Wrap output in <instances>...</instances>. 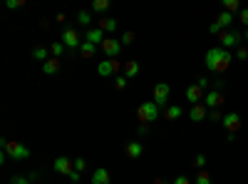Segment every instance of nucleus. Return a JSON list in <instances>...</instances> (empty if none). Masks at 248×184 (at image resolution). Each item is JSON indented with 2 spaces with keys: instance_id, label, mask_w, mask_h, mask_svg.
<instances>
[{
  "instance_id": "1",
  "label": "nucleus",
  "mask_w": 248,
  "mask_h": 184,
  "mask_svg": "<svg viewBox=\"0 0 248 184\" xmlns=\"http://www.w3.org/2000/svg\"><path fill=\"white\" fill-rule=\"evenodd\" d=\"M231 60H233V55H231V50H226V48H211L209 52H206V57H203V63H206V70L209 72H226L231 67Z\"/></svg>"
},
{
  "instance_id": "2",
  "label": "nucleus",
  "mask_w": 248,
  "mask_h": 184,
  "mask_svg": "<svg viewBox=\"0 0 248 184\" xmlns=\"http://www.w3.org/2000/svg\"><path fill=\"white\" fill-rule=\"evenodd\" d=\"M159 115H161V107L156 105L154 100H149V102H141V105H139V110H137V117H139V122H147V125H152V122H154Z\"/></svg>"
},
{
  "instance_id": "3",
  "label": "nucleus",
  "mask_w": 248,
  "mask_h": 184,
  "mask_svg": "<svg viewBox=\"0 0 248 184\" xmlns=\"http://www.w3.org/2000/svg\"><path fill=\"white\" fill-rule=\"evenodd\" d=\"M216 37H218L221 48H226V50L238 48V45H241V40H243V35H241V33H236V30H221Z\"/></svg>"
},
{
  "instance_id": "4",
  "label": "nucleus",
  "mask_w": 248,
  "mask_h": 184,
  "mask_svg": "<svg viewBox=\"0 0 248 184\" xmlns=\"http://www.w3.org/2000/svg\"><path fill=\"white\" fill-rule=\"evenodd\" d=\"M122 70V65L117 63V57H107L97 65V75L99 77H117V72Z\"/></svg>"
},
{
  "instance_id": "5",
  "label": "nucleus",
  "mask_w": 248,
  "mask_h": 184,
  "mask_svg": "<svg viewBox=\"0 0 248 184\" xmlns=\"http://www.w3.org/2000/svg\"><path fill=\"white\" fill-rule=\"evenodd\" d=\"M3 150L8 152V157H13V159H17V162L30 159V150H28L25 145H20V142H8Z\"/></svg>"
},
{
  "instance_id": "6",
  "label": "nucleus",
  "mask_w": 248,
  "mask_h": 184,
  "mask_svg": "<svg viewBox=\"0 0 248 184\" xmlns=\"http://www.w3.org/2000/svg\"><path fill=\"white\" fill-rule=\"evenodd\" d=\"M62 43H65L70 50H79V45L85 43V40H82V35L75 28H65L62 30Z\"/></svg>"
},
{
  "instance_id": "7",
  "label": "nucleus",
  "mask_w": 248,
  "mask_h": 184,
  "mask_svg": "<svg viewBox=\"0 0 248 184\" xmlns=\"http://www.w3.org/2000/svg\"><path fill=\"white\" fill-rule=\"evenodd\" d=\"M99 48H102V52H105L107 57H117V55L122 52V40H117V37H105V43H102Z\"/></svg>"
},
{
  "instance_id": "8",
  "label": "nucleus",
  "mask_w": 248,
  "mask_h": 184,
  "mask_svg": "<svg viewBox=\"0 0 248 184\" xmlns=\"http://www.w3.org/2000/svg\"><path fill=\"white\" fill-rule=\"evenodd\" d=\"M223 92H218V90H209V92H206L203 95V105L206 107H209V110H218L221 105H223Z\"/></svg>"
},
{
  "instance_id": "9",
  "label": "nucleus",
  "mask_w": 248,
  "mask_h": 184,
  "mask_svg": "<svg viewBox=\"0 0 248 184\" xmlns=\"http://www.w3.org/2000/svg\"><path fill=\"white\" fill-rule=\"evenodd\" d=\"M169 92H171V87L167 83H156L154 85V102H156L159 107H164L169 102Z\"/></svg>"
},
{
  "instance_id": "10",
  "label": "nucleus",
  "mask_w": 248,
  "mask_h": 184,
  "mask_svg": "<svg viewBox=\"0 0 248 184\" xmlns=\"http://www.w3.org/2000/svg\"><path fill=\"white\" fill-rule=\"evenodd\" d=\"M221 122H223L226 132H233V134H236V132L241 130V115H238V112H226Z\"/></svg>"
},
{
  "instance_id": "11",
  "label": "nucleus",
  "mask_w": 248,
  "mask_h": 184,
  "mask_svg": "<svg viewBox=\"0 0 248 184\" xmlns=\"http://www.w3.org/2000/svg\"><path fill=\"white\" fill-rule=\"evenodd\" d=\"M184 95H186V100H189L191 105H199V102H203V95H206V92H203V87L196 83V85H189V87H186Z\"/></svg>"
},
{
  "instance_id": "12",
  "label": "nucleus",
  "mask_w": 248,
  "mask_h": 184,
  "mask_svg": "<svg viewBox=\"0 0 248 184\" xmlns=\"http://www.w3.org/2000/svg\"><path fill=\"white\" fill-rule=\"evenodd\" d=\"M105 37H107V33L102 28H87L85 30V40L92 43V45H102V43H105Z\"/></svg>"
},
{
  "instance_id": "13",
  "label": "nucleus",
  "mask_w": 248,
  "mask_h": 184,
  "mask_svg": "<svg viewBox=\"0 0 248 184\" xmlns=\"http://www.w3.org/2000/svg\"><path fill=\"white\" fill-rule=\"evenodd\" d=\"M55 172H60V174H72L75 172V162L72 159H67V157H57L55 159Z\"/></svg>"
},
{
  "instance_id": "14",
  "label": "nucleus",
  "mask_w": 248,
  "mask_h": 184,
  "mask_svg": "<svg viewBox=\"0 0 248 184\" xmlns=\"http://www.w3.org/2000/svg\"><path fill=\"white\" fill-rule=\"evenodd\" d=\"M209 117V107L203 105V102H199V105H191V110H189V119L191 122H201V119H206Z\"/></svg>"
},
{
  "instance_id": "15",
  "label": "nucleus",
  "mask_w": 248,
  "mask_h": 184,
  "mask_svg": "<svg viewBox=\"0 0 248 184\" xmlns=\"http://www.w3.org/2000/svg\"><path fill=\"white\" fill-rule=\"evenodd\" d=\"M92 184H112V174H109V169H105V167L94 169V172H92Z\"/></svg>"
},
{
  "instance_id": "16",
  "label": "nucleus",
  "mask_w": 248,
  "mask_h": 184,
  "mask_svg": "<svg viewBox=\"0 0 248 184\" xmlns=\"http://www.w3.org/2000/svg\"><path fill=\"white\" fill-rule=\"evenodd\" d=\"M97 28H102V30H105V33H117V17H109V15H102L99 17V25Z\"/></svg>"
},
{
  "instance_id": "17",
  "label": "nucleus",
  "mask_w": 248,
  "mask_h": 184,
  "mask_svg": "<svg viewBox=\"0 0 248 184\" xmlns=\"http://www.w3.org/2000/svg\"><path fill=\"white\" fill-rule=\"evenodd\" d=\"M214 23L221 28V30H229V25L233 23V13H229V10H223V13H218L216 15V20H214Z\"/></svg>"
},
{
  "instance_id": "18",
  "label": "nucleus",
  "mask_w": 248,
  "mask_h": 184,
  "mask_svg": "<svg viewBox=\"0 0 248 184\" xmlns=\"http://www.w3.org/2000/svg\"><path fill=\"white\" fill-rule=\"evenodd\" d=\"M43 72L45 75H57L60 72V57H50V60H45V63H43Z\"/></svg>"
},
{
  "instance_id": "19",
  "label": "nucleus",
  "mask_w": 248,
  "mask_h": 184,
  "mask_svg": "<svg viewBox=\"0 0 248 184\" xmlns=\"http://www.w3.org/2000/svg\"><path fill=\"white\" fill-rule=\"evenodd\" d=\"M124 152H127V157H132V159H137V157H141V152H144V147H141V142H129L127 147H124Z\"/></svg>"
},
{
  "instance_id": "20",
  "label": "nucleus",
  "mask_w": 248,
  "mask_h": 184,
  "mask_svg": "<svg viewBox=\"0 0 248 184\" xmlns=\"http://www.w3.org/2000/svg\"><path fill=\"white\" fill-rule=\"evenodd\" d=\"M47 55H50V48H43V45H35V48H32V60L45 63V60H50Z\"/></svg>"
},
{
  "instance_id": "21",
  "label": "nucleus",
  "mask_w": 248,
  "mask_h": 184,
  "mask_svg": "<svg viewBox=\"0 0 248 184\" xmlns=\"http://www.w3.org/2000/svg\"><path fill=\"white\" fill-rule=\"evenodd\" d=\"M112 8V0H92V10L94 13H107Z\"/></svg>"
},
{
  "instance_id": "22",
  "label": "nucleus",
  "mask_w": 248,
  "mask_h": 184,
  "mask_svg": "<svg viewBox=\"0 0 248 184\" xmlns=\"http://www.w3.org/2000/svg\"><path fill=\"white\" fill-rule=\"evenodd\" d=\"M181 115H184V110L179 105H169L167 110H164V117H167V119H179Z\"/></svg>"
},
{
  "instance_id": "23",
  "label": "nucleus",
  "mask_w": 248,
  "mask_h": 184,
  "mask_svg": "<svg viewBox=\"0 0 248 184\" xmlns=\"http://www.w3.org/2000/svg\"><path fill=\"white\" fill-rule=\"evenodd\" d=\"M65 43H62V40H57V43H52L50 45V57H62V55H65Z\"/></svg>"
},
{
  "instance_id": "24",
  "label": "nucleus",
  "mask_w": 248,
  "mask_h": 184,
  "mask_svg": "<svg viewBox=\"0 0 248 184\" xmlns=\"http://www.w3.org/2000/svg\"><path fill=\"white\" fill-rule=\"evenodd\" d=\"M124 75H127V77H137L139 75V63H134V60H129V63H124Z\"/></svg>"
},
{
  "instance_id": "25",
  "label": "nucleus",
  "mask_w": 248,
  "mask_h": 184,
  "mask_svg": "<svg viewBox=\"0 0 248 184\" xmlns=\"http://www.w3.org/2000/svg\"><path fill=\"white\" fill-rule=\"evenodd\" d=\"M94 48H97V45H92V43H87V40H85V43L79 45V55L85 57V60H90V57L94 55Z\"/></svg>"
},
{
  "instance_id": "26",
  "label": "nucleus",
  "mask_w": 248,
  "mask_h": 184,
  "mask_svg": "<svg viewBox=\"0 0 248 184\" xmlns=\"http://www.w3.org/2000/svg\"><path fill=\"white\" fill-rule=\"evenodd\" d=\"M223 3V10L229 13H241V0H221Z\"/></svg>"
},
{
  "instance_id": "27",
  "label": "nucleus",
  "mask_w": 248,
  "mask_h": 184,
  "mask_svg": "<svg viewBox=\"0 0 248 184\" xmlns=\"http://www.w3.org/2000/svg\"><path fill=\"white\" fill-rule=\"evenodd\" d=\"M77 23H79V25H90V23H92V13L79 10V13H77Z\"/></svg>"
},
{
  "instance_id": "28",
  "label": "nucleus",
  "mask_w": 248,
  "mask_h": 184,
  "mask_svg": "<svg viewBox=\"0 0 248 184\" xmlns=\"http://www.w3.org/2000/svg\"><path fill=\"white\" fill-rule=\"evenodd\" d=\"M196 184H211V174L206 172V169H199V174H196Z\"/></svg>"
},
{
  "instance_id": "29",
  "label": "nucleus",
  "mask_w": 248,
  "mask_h": 184,
  "mask_svg": "<svg viewBox=\"0 0 248 184\" xmlns=\"http://www.w3.org/2000/svg\"><path fill=\"white\" fill-rule=\"evenodd\" d=\"M127 83H129L127 75H117V77H114V87H117V90H124V87H127Z\"/></svg>"
},
{
  "instance_id": "30",
  "label": "nucleus",
  "mask_w": 248,
  "mask_h": 184,
  "mask_svg": "<svg viewBox=\"0 0 248 184\" xmlns=\"http://www.w3.org/2000/svg\"><path fill=\"white\" fill-rule=\"evenodd\" d=\"M191 165H194L196 169H203V167H206V154H194Z\"/></svg>"
},
{
  "instance_id": "31",
  "label": "nucleus",
  "mask_w": 248,
  "mask_h": 184,
  "mask_svg": "<svg viewBox=\"0 0 248 184\" xmlns=\"http://www.w3.org/2000/svg\"><path fill=\"white\" fill-rule=\"evenodd\" d=\"M28 3V0H5V8L8 10H17V8H23Z\"/></svg>"
},
{
  "instance_id": "32",
  "label": "nucleus",
  "mask_w": 248,
  "mask_h": 184,
  "mask_svg": "<svg viewBox=\"0 0 248 184\" xmlns=\"http://www.w3.org/2000/svg\"><path fill=\"white\" fill-rule=\"evenodd\" d=\"M132 43H134V30L122 33V45H132Z\"/></svg>"
},
{
  "instance_id": "33",
  "label": "nucleus",
  "mask_w": 248,
  "mask_h": 184,
  "mask_svg": "<svg viewBox=\"0 0 248 184\" xmlns=\"http://www.w3.org/2000/svg\"><path fill=\"white\" fill-rule=\"evenodd\" d=\"M10 184H32V179H30V177H20V174H15V177H10Z\"/></svg>"
},
{
  "instance_id": "34",
  "label": "nucleus",
  "mask_w": 248,
  "mask_h": 184,
  "mask_svg": "<svg viewBox=\"0 0 248 184\" xmlns=\"http://www.w3.org/2000/svg\"><path fill=\"white\" fill-rule=\"evenodd\" d=\"M75 169H77V172H85V169H87V159H85V157H77V159H75Z\"/></svg>"
},
{
  "instance_id": "35",
  "label": "nucleus",
  "mask_w": 248,
  "mask_h": 184,
  "mask_svg": "<svg viewBox=\"0 0 248 184\" xmlns=\"http://www.w3.org/2000/svg\"><path fill=\"white\" fill-rule=\"evenodd\" d=\"M236 57H238V60H248V48L238 45V48H236Z\"/></svg>"
},
{
  "instance_id": "36",
  "label": "nucleus",
  "mask_w": 248,
  "mask_h": 184,
  "mask_svg": "<svg viewBox=\"0 0 248 184\" xmlns=\"http://www.w3.org/2000/svg\"><path fill=\"white\" fill-rule=\"evenodd\" d=\"M137 134H139V137H147V134H149V125H147V122H141V125L137 127Z\"/></svg>"
},
{
  "instance_id": "37",
  "label": "nucleus",
  "mask_w": 248,
  "mask_h": 184,
  "mask_svg": "<svg viewBox=\"0 0 248 184\" xmlns=\"http://www.w3.org/2000/svg\"><path fill=\"white\" fill-rule=\"evenodd\" d=\"M238 17H241V23L248 28V8H241V13H238Z\"/></svg>"
},
{
  "instance_id": "38",
  "label": "nucleus",
  "mask_w": 248,
  "mask_h": 184,
  "mask_svg": "<svg viewBox=\"0 0 248 184\" xmlns=\"http://www.w3.org/2000/svg\"><path fill=\"white\" fill-rule=\"evenodd\" d=\"M171 184H191V179L186 177V174H179V177H176V179H174Z\"/></svg>"
},
{
  "instance_id": "39",
  "label": "nucleus",
  "mask_w": 248,
  "mask_h": 184,
  "mask_svg": "<svg viewBox=\"0 0 248 184\" xmlns=\"http://www.w3.org/2000/svg\"><path fill=\"white\" fill-rule=\"evenodd\" d=\"M209 117H211L214 122H221V119H223V115H221L218 110H209Z\"/></svg>"
},
{
  "instance_id": "40",
  "label": "nucleus",
  "mask_w": 248,
  "mask_h": 184,
  "mask_svg": "<svg viewBox=\"0 0 248 184\" xmlns=\"http://www.w3.org/2000/svg\"><path fill=\"white\" fill-rule=\"evenodd\" d=\"M77 182H79V172L75 169V172L70 174V184H77Z\"/></svg>"
},
{
  "instance_id": "41",
  "label": "nucleus",
  "mask_w": 248,
  "mask_h": 184,
  "mask_svg": "<svg viewBox=\"0 0 248 184\" xmlns=\"http://www.w3.org/2000/svg\"><path fill=\"white\" fill-rule=\"evenodd\" d=\"M154 184H169V182H167V179H161V177H156V179H154Z\"/></svg>"
},
{
  "instance_id": "42",
  "label": "nucleus",
  "mask_w": 248,
  "mask_h": 184,
  "mask_svg": "<svg viewBox=\"0 0 248 184\" xmlns=\"http://www.w3.org/2000/svg\"><path fill=\"white\" fill-rule=\"evenodd\" d=\"M243 40H246V43H248V28H246V33H243Z\"/></svg>"
}]
</instances>
